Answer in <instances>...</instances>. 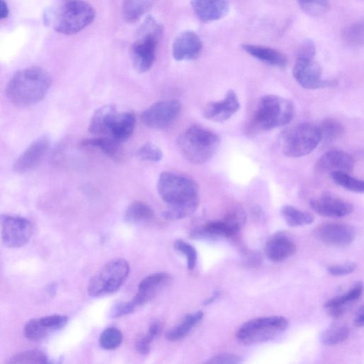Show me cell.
Masks as SVG:
<instances>
[{
    "label": "cell",
    "instance_id": "cell-42",
    "mask_svg": "<svg viewBox=\"0 0 364 364\" xmlns=\"http://www.w3.org/2000/svg\"><path fill=\"white\" fill-rule=\"evenodd\" d=\"M174 248L187 256L189 270H194L197 262V252L196 249L188 242L181 240H178L175 242Z\"/></svg>",
    "mask_w": 364,
    "mask_h": 364
},
{
    "label": "cell",
    "instance_id": "cell-46",
    "mask_svg": "<svg viewBox=\"0 0 364 364\" xmlns=\"http://www.w3.org/2000/svg\"><path fill=\"white\" fill-rule=\"evenodd\" d=\"M315 53L316 47L314 42L307 40L298 47L296 57L314 58Z\"/></svg>",
    "mask_w": 364,
    "mask_h": 364
},
{
    "label": "cell",
    "instance_id": "cell-50",
    "mask_svg": "<svg viewBox=\"0 0 364 364\" xmlns=\"http://www.w3.org/2000/svg\"><path fill=\"white\" fill-rule=\"evenodd\" d=\"M220 295V293L219 291L215 292L213 295H212L208 299H207L205 301L204 305L205 306H208V305L211 304V303H213L218 298Z\"/></svg>",
    "mask_w": 364,
    "mask_h": 364
},
{
    "label": "cell",
    "instance_id": "cell-11",
    "mask_svg": "<svg viewBox=\"0 0 364 364\" xmlns=\"http://www.w3.org/2000/svg\"><path fill=\"white\" fill-rule=\"evenodd\" d=\"M292 75L295 81L306 89L333 87L337 83L336 81L322 79V68L314 58L297 57Z\"/></svg>",
    "mask_w": 364,
    "mask_h": 364
},
{
    "label": "cell",
    "instance_id": "cell-19",
    "mask_svg": "<svg viewBox=\"0 0 364 364\" xmlns=\"http://www.w3.org/2000/svg\"><path fill=\"white\" fill-rule=\"evenodd\" d=\"M192 7L197 18L206 23L220 20L229 11L227 0H192Z\"/></svg>",
    "mask_w": 364,
    "mask_h": 364
},
{
    "label": "cell",
    "instance_id": "cell-15",
    "mask_svg": "<svg viewBox=\"0 0 364 364\" xmlns=\"http://www.w3.org/2000/svg\"><path fill=\"white\" fill-rule=\"evenodd\" d=\"M240 105L237 94L229 90L223 100L210 102L204 109L206 119L216 123H223L229 119L240 109Z\"/></svg>",
    "mask_w": 364,
    "mask_h": 364
},
{
    "label": "cell",
    "instance_id": "cell-48",
    "mask_svg": "<svg viewBox=\"0 0 364 364\" xmlns=\"http://www.w3.org/2000/svg\"><path fill=\"white\" fill-rule=\"evenodd\" d=\"M363 322H364L363 307L361 306L356 314V316L354 318V324L357 327L361 328L363 326Z\"/></svg>",
    "mask_w": 364,
    "mask_h": 364
},
{
    "label": "cell",
    "instance_id": "cell-25",
    "mask_svg": "<svg viewBox=\"0 0 364 364\" xmlns=\"http://www.w3.org/2000/svg\"><path fill=\"white\" fill-rule=\"evenodd\" d=\"M135 123V115L133 113H119L111 127L108 137L118 143L126 142L133 135Z\"/></svg>",
    "mask_w": 364,
    "mask_h": 364
},
{
    "label": "cell",
    "instance_id": "cell-8",
    "mask_svg": "<svg viewBox=\"0 0 364 364\" xmlns=\"http://www.w3.org/2000/svg\"><path fill=\"white\" fill-rule=\"evenodd\" d=\"M321 142L319 126L305 123L286 131L283 138V151L289 158H301L311 154Z\"/></svg>",
    "mask_w": 364,
    "mask_h": 364
},
{
    "label": "cell",
    "instance_id": "cell-31",
    "mask_svg": "<svg viewBox=\"0 0 364 364\" xmlns=\"http://www.w3.org/2000/svg\"><path fill=\"white\" fill-rule=\"evenodd\" d=\"M331 177L335 183L340 187L351 192L363 194L364 192V182L345 172H333Z\"/></svg>",
    "mask_w": 364,
    "mask_h": 364
},
{
    "label": "cell",
    "instance_id": "cell-1",
    "mask_svg": "<svg viewBox=\"0 0 364 364\" xmlns=\"http://www.w3.org/2000/svg\"><path fill=\"white\" fill-rule=\"evenodd\" d=\"M158 191L167 208L164 217L176 221L192 216L199 205V189L197 182L183 175L170 172L160 174Z\"/></svg>",
    "mask_w": 364,
    "mask_h": 364
},
{
    "label": "cell",
    "instance_id": "cell-23",
    "mask_svg": "<svg viewBox=\"0 0 364 364\" xmlns=\"http://www.w3.org/2000/svg\"><path fill=\"white\" fill-rule=\"evenodd\" d=\"M169 280V276L165 272L155 273L145 278L140 283L138 293L133 299L135 306L144 305Z\"/></svg>",
    "mask_w": 364,
    "mask_h": 364
},
{
    "label": "cell",
    "instance_id": "cell-10",
    "mask_svg": "<svg viewBox=\"0 0 364 364\" xmlns=\"http://www.w3.org/2000/svg\"><path fill=\"white\" fill-rule=\"evenodd\" d=\"M0 227L3 244L11 249L26 245L33 233L32 223L20 217L0 215Z\"/></svg>",
    "mask_w": 364,
    "mask_h": 364
},
{
    "label": "cell",
    "instance_id": "cell-9",
    "mask_svg": "<svg viewBox=\"0 0 364 364\" xmlns=\"http://www.w3.org/2000/svg\"><path fill=\"white\" fill-rule=\"evenodd\" d=\"M130 273L127 260L119 258L107 263L90 280L88 291L91 296H102L117 291L126 281Z\"/></svg>",
    "mask_w": 364,
    "mask_h": 364
},
{
    "label": "cell",
    "instance_id": "cell-20",
    "mask_svg": "<svg viewBox=\"0 0 364 364\" xmlns=\"http://www.w3.org/2000/svg\"><path fill=\"white\" fill-rule=\"evenodd\" d=\"M297 251L295 242L286 234L278 233L266 242L265 256L272 261L281 262L293 256Z\"/></svg>",
    "mask_w": 364,
    "mask_h": 364
},
{
    "label": "cell",
    "instance_id": "cell-45",
    "mask_svg": "<svg viewBox=\"0 0 364 364\" xmlns=\"http://www.w3.org/2000/svg\"><path fill=\"white\" fill-rule=\"evenodd\" d=\"M136 308L134 302L132 301L128 302L118 303L111 312V317L114 319L129 315L135 311Z\"/></svg>",
    "mask_w": 364,
    "mask_h": 364
},
{
    "label": "cell",
    "instance_id": "cell-27",
    "mask_svg": "<svg viewBox=\"0 0 364 364\" xmlns=\"http://www.w3.org/2000/svg\"><path fill=\"white\" fill-rule=\"evenodd\" d=\"M157 0H124L123 4V15L129 23L138 22L151 7Z\"/></svg>",
    "mask_w": 364,
    "mask_h": 364
},
{
    "label": "cell",
    "instance_id": "cell-4",
    "mask_svg": "<svg viewBox=\"0 0 364 364\" xmlns=\"http://www.w3.org/2000/svg\"><path fill=\"white\" fill-rule=\"evenodd\" d=\"M294 115L291 101L276 95H266L259 100L252 126L256 131H268L289 124Z\"/></svg>",
    "mask_w": 364,
    "mask_h": 364
},
{
    "label": "cell",
    "instance_id": "cell-12",
    "mask_svg": "<svg viewBox=\"0 0 364 364\" xmlns=\"http://www.w3.org/2000/svg\"><path fill=\"white\" fill-rule=\"evenodd\" d=\"M181 104L167 100L151 105L141 115L142 124L150 129H163L169 127L179 115Z\"/></svg>",
    "mask_w": 364,
    "mask_h": 364
},
{
    "label": "cell",
    "instance_id": "cell-35",
    "mask_svg": "<svg viewBox=\"0 0 364 364\" xmlns=\"http://www.w3.org/2000/svg\"><path fill=\"white\" fill-rule=\"evenodd\" d=\"M162 331V324L159 321H155L149 325L147 335L139 340L135 344L137 351L142 355L149 352L150 345L157 338Z\"/></svg>",
    "mask_w": 364,
    "mask_h": 364
},
{
    "label": "cell",
    "instance_id": "cell-49",
    "mask_svg": "<svg viewBox=\"0 0 364 364\" xmlns=\"http://www.w3.org/2000/svg\"><path fill=\"white\" fill-rule=\"evenodd\" d=\"M9 12L10 10L6 0H0V20L8 17Z\"/></svg>",
    "mask_w": 364,
    "mask_h": 364
},
{
    "label": "cell",
    "instance_id": "cell-41",
    "mask_svg": "<svg viewBox=\"0 0 364 364\" xmlns=\"http://www.w3.org/2000/svg\"><path fill=\"white\" fill-rule=\"evenodd\" d=\"M137 157L142 161L160 162L163 158L161 149L153 143H146L137 151Z\"/></svg>",
    "mask_w": 364,
    "mask_h": 364
},
{
    "label": "cell",
    "instance_id": "cell-33",
    "mask_svg": "<svg viewBox=\"0 0 364 364\" xmlns=\"http://www.w3.org/2000/svg\"><path fill=\"white\" fill-rule=\"evenodd\" d=\"M349 336V329L347 326H332L321 333L320 340L326 346H333L345 341Z\"/></svg>",
    "mask_w": 364,
    "mask_h": 364
},
{
    "label": "cell",
    "instance_id": "cell-16",
    "mask_svg": "<svg viewBox=\"0 0 364 364\" xmlns=\"http://www.w3.org/2000/svg\"><path fill=\"white\" fill-rule=\"evenodd\" d=\"M355 165L354 158L342 150H330L323 154L317 160L315 168L320 173L333 172H353Z\"/></svg>",
    "mask_w": 364,
    "mask_h": 364
},
{
    "label": "cell",
    "instance_id": "cell-13",
    "mask_svg": "<svg viewBox=\"0 0 364 364\" xmlns=\"http://www.w3.org/2000/svg\"><path fill=\"white\" fill-rule=\"evenodd\" d=\"M315 235L322 244L337 248L349 247L356 238V229L347 224L327 223L315 230Z\"/></svg>",
    "mask_w": 364,
    "mask_h": 364
},
{
    "label": "cell",
    "instance_id": "cell-17",
    "mask_svg": "<svg viewBox=\"0 0 364 364\" xmlns=\"http://www.w3.org/2000/svg\"><path fill=\"white\" fill-rule=\"evenodd\" d=\"M49 147V140L47 136L40 138L30 145L17 159L14 170L24 173L36 168L43 160Z\"/></svg>",
    "mask_w": 364,
    "mask_h": 364
},
{
    "label": "cell",
    "instance_id": "cell-14",
    "mask_svg": "<svg viewBox=\"0 0 364 364\" xmlns=\"http://www.w3.org/2000/svg\"><path fill=\"white\" fill-rule=\"evenodd\" d=\"M310 204L317 214L329 218H342L354 211L351 203L329 193L312 199Z\"/></svg>",
    "mask_w": 364,
    "mask_h": 364
},
{
    "label": "cell",
    "instance_id": "cell-2",
    "mask_svg": "<svg viewBox=\"0 0 364 364\" xmlns=\"http://www.w3.org/2000/svg\"><path fill=\"white\" fill-rule=\"evenodd\" d=\"M51 85L50 74L33 67L22 69L10 79L6 88L9 100L19 106H28L42 101Z\"/></svg>",
    "mask_w": 364,
    "mask_h": 364
},
{
    "label": "cell",
    "instance_id": "cell-3",
    "mask_svg": "<svg viewBox=\"0 0 364 364\" xmlns=\"http://www.w3.org/2000/svg\"><path fill=\"white\" fill-rule=\"evenodd\" d=\"M221 143L215 132L195 125L182 133L177 140L181 153L190 163L200 165L216 154Z\"/></svg>",
    "mask_w": 364,
    "mask_h": 364
},
{
    "label": "cell",
    "instance_id": "cell-30",
    "mask_svg": "<svg viewBox=\"0 0 364 364\" xmlns=\"http://www.w3.org/2000/svg\"><path fill=\"white\" fill-rule=\"evenodd\" d=\"M281 215L288 226L291 227L310 225L314 222V217L308 212L302 211L297 208L286 205L281 208Z\"/></svg>",
    "mask_w": 364,
    "mask_h": 364
},
{
    "label": "cell",
    "instance_id": "cell-43",
    "mask_svg": "<svg viewBox=\"0 0 364 364\" xmlns=\"http://www.w3.org/2000/svg\"><path fill=\"white\" fill-rule=\"evenodd\" d=\"M40 320L50 332L63 329L68 322V317L64 315L46 316Z\"/></svg>",
    "mask_w": 364,
    "mask_h": 364
},
{
    "label": "cell",
    "instance_id": "cell-7",
    "mask_svg": "<svg viewBox=\"0 0 364 364\" xmlns=\"http://www.w3.org/2000/svg\"><path fill=\"white\" fill-rule=\"evenodd\" d=\"M95 17L96 11L92 6L81 0H73L58 13L54 29L62 35H75L92 23Z\"/></svg>",
    "mask_w": 364,
    "mask_h": 364
},
{
    "label": "cell",
    "instance_id": "cell-34",
    "mask_svg": "<svg viewBox=\"0 0 364 364\" xmlns=\"http://www.w3.org/2000/svg\"><path fill=\"white\" fill-rule=\"evenodd\" d=\"M119 144V143L113 139L104 136L97 138L86 139L82 142L83 147H96L110 158H114L116 156Z\"/></svg>",
    "mask_w": 364,
    "mask_h": 364
},
{
    "label": "cell",
    "instance_id": "cell-32",
    "mask_svg": "<svg viewBox=\"0 0 364 364\" xmlns=\"http://www.w3.org/2000/svg\"><path fill=\"white\" fill-rule=\"evenodd\" d=\"M321 134V142L331 143L340 138L345 133L343 125L335 119H326L319 126Z\"/></svg>",
    "mask_w": 364,
    "mask_h": 364
},
{
    "label": "cell",
    "instance_id": "cell-5",
    "mask_svg": "<svg viewBox=\"0 0 364 364\" xmlns=\"http://www.w3.org/2000/svg\"><path fill=\"white\" fill-rule=\"evenodd\" d=\"M163 28L153 17L149 16L139 28L138 39L131 47V56L134 69L143 74L153 67Z\"/></svg>",
    "mask_w": 364,
    "mask_h": 364
},
{
    "label": "cell",
    "instance_id": "cell-26",
    "mask_svg": "<svg viewBox=\"0 0 364 364\" xmlns=\"http://www.w3.org/2000/svg\"><path fill=\"white\" fill-rule=\"evenodd\" d=\"M239 231L240 229L224 220L206 224L195 234L206 238H231L236 235Z\"/></svg>",
    "mask_w": 364,
    "mask_h": 364
},
{
    "label": "cell",
    "instance_id": "cell-38",
    "mask_svg": "<svg viewBox=\"0 0 364 364\" xmlns=\"http://www.w3.org/2000/svg\"><path fill=\"white\" fill-rule=\"evenodd\" d=\"M123 333L115 327H110L104 331L100 337V345L106 350L117 349L122 344Z\"/></svg>",
    "mask_w": 364,
    "mask_h": 364
},
{
    "label": "cell",
    "instance_id": "cell-39",
    "mask_svg": "<svg viewBox=\"0 0 364 364\" xmlns=\"http://www.w3.org/2000/svg\"><path fill=\"white\" fill-rule=\"evenodd\" d=\"M49 333L40 318L28 321L24 326V335L29 340H41L48 336Z\"/></svg>",
    "mask_w": 364,
    "mask_h": 364
},
{
    "label": "cell",
    "instance_id": "cell-24",
    "mask_svg": "<svg viewBox=\"0 0 364 364\" xmlns=\"http://www.w3.org/2000/svg\"><path fill=\"white\" fill-rule=\"evenodd\" d=\"M363 289L362 283H356L348 292L329 300L325 308L331 316L339 317L345 313L347 307L361 297Z\"/></svg>",
    "mask_w": 364,
    "mask_h": 364
},
{
    "label": "cell",
    "instance_id": "cell-36",
    "mask_svg": "<svg viewBox=\"0 0 364 364\" xmlns=\"http://www.w3.org/2000/svg\"><path fill=\"white\" fill-rule=\"evenodd\" d=\"M363 29L364 26L362 21L349 26L345 28L343 34L344 41L351 47H362L364 42Z\"/></svg>",
    "mask_w": 364,
    "mask_h": 364
},
{
    "label": "cell",
    "instance_id": "cell-40",
    "mask_svg": "<svg viewBox=\"0 0 364 364\" xmlns=\"http://www.w3.org/2000/svg\"><path fill=\"white\" fill-rule=\"evenodd\" d=\"M9 363H47V355L38 350L27 351L15 355L8 361Z\"/></svg>",
    "mask_w": 364,
    "mask_h": 364
},
{
    "label": "cell",
    "instance_id": "cell-21",
    "mask_svg": "<svg viewBox=\"0 0 364 364\" xmlns=\"http://www.w3.org/2000/svg\"><path fill=\"white\" fill-rule=\"evenodd\" d=\"M241 48L260 62L271 67L283 69L288 66V57L275 49L250 44H242Z\"/></svg>",
    "mask_w": 364,
    "mask_h": 364
},
{
    "label": "cell",
    "instance_id": "cell-28",
    "mask_svg": "<svg viewBox=\"0 0 364 364\" xmlns=\"http://www.w3.org/2000/svg\"><path fill=\"white\" fill-rule=\"evenodd\" d=\"M203 317L204 313L201 311L188 315L179 325L167 332L166 339L169 342H176L185 338Z\"/></svg>",
    "mask_w": 364,
    "mask_h": 364
},
{
    "label": "cell",
    "instance_id": "cell-44",
    "mask_svg": "<svg viewBox=\"0 0 364 364\" xmlns=\"http://www.w3.org/2000/svg\"><path fill=\"white\" fill-rule=\"evenodd\" d=\"M356 268L354 263H346L339 265H333L327 268L330 275L333 276H344L351 274Z\"/></svg>",
    "mask_w": 364,
    "mask_h": 364
},
{
    "label": "cell",
    "instance_id": "cell-47",
    "mask_svg": "<svg viewBox=\"0 0 364 364\" xmlns=\"http://www.w3.org/2000/svg\"><path fill=\"white\" fill-rule=\"evenodd\" d=\"M244 362V360L239 356L231 354H223L217 355L213 358H210L208 363L215 364H236Z\"/></svg>",
    "mask_w": 364,
    "mask_h": 364
},
{
    "label": "cell",
    "instance_id": "cell-29",
    "mask_svg": "<svg viewBox=\"0 0 364 364\" xmlns=\"http://www.w3.org/2000/svg\"><path fill=\"white\" fill-rule=\"evenodd\" d=\"M154 212L147 204L135 201L131 204L126 212V221L129 224H138L154 220Z\"/></svg>",
    "mask_w": 364,
    "mask_h": 364
},
{
    "label": "cell",
    "instance_id": "cell-37",
    "mask_svg": "<svg viewBox=\"0 0 364 364\" xmlns=\"http://www.w3.org/2000/svg\"><path fill=\"white\" fill-rule=\"evenodd\" d=\"M301 10L311 17H320L329 8V0H297Z\"/></svg>",
    "mask_w": 364,
    "mask_h": 364
},
{
    "label": "cell",
    "instance_id": "cell-18",
    "mask_svg": "<svg viewBox=\"0 0 364 364\" xmlns=\"http://www.w3.org/2000/svg\"><path fill=\"white\" fill-rule=\"evenodd\" d=\"M203 44L200 38L194 32L187 31L180 34L172 46V56L179 62L197 58L201 53Z\"/></svg>",
    "mask_w": 364,
    "mask_h": 364
},
{
    "label": "cell",
    "instance_id": "cell-22",
    "mask_svg": "<svg viewBox=\"0 0 364 364\" xmlns=\"http://www.w3.org/2000/svg\"><path fill=\"white\" fill-rule=\"evenodd\" d=\"M118 113L116 106L113 105H106L99 108L90 119L89 132L97 136L108 137Z\"/></svg>",
    "mask_w": 364,
    "mask_h": 364
},
{
    "label": "cell",
    "instance_id": "cell-6",
    "mask_svg": "<svg viewBox=\"0 0 364 364\" xmlns=\"http://www.w3.org/2000/svg\"><path fill=\"white\" fill-rule=\"evenodd\" d=\"M288 325L287 319L282 316L256 318L242 324L237 331L236 338L246 345L260 344L281 336Z\"/></svg>",
    "mask_w": 364,
    "mask_h": 364
}]
</instances>
